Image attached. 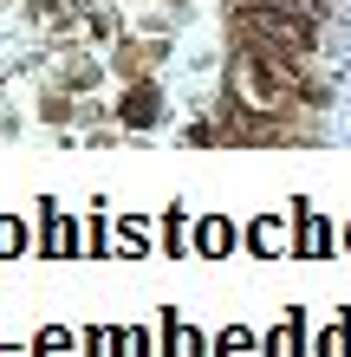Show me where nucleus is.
<instances>
[{
	"mask_svg": "<svg viewBox=\"0 0 351 357\" xmlns=\"http://www.w3.org/2000/svg\"><path fill=\"white\" fill-rule=\"evenodd\" d=\"M163 117V91L150 85V78H130L117 98V123H130V130H150V123Z\"/></svg>",
	"mask_w": 351,
	"mask_h": 357,
	"instance_id": "obj_1",
	"label": "nucleus"
},
{
	"mask_svg": "<svg viewBox=\"0 0 351 357\" xmlns=\"http://www.w3.org/2000/svg\"><path fill=\"white\" fill-rule=\"evenodd\" d=\"M234 247H241V234H234L228 215H202V221H195V254L221 260V254H234Z\"/></svg>",
	"mask_w": 351,
	"mask_h": 357,
	"instance_id": "obj_2",
	"label": "nucleus"
},
{
	"mask_svg": "<svg viewBox=\"0 0 351 357\" xmlns=\"http://www.w3.org/2000/svg\"><path fill=\"white\" fill-rule=\"evenodd\" d=\"M163 357H202V331L182 325L176 312H163Z\"/></svg>",
	"mask_w": 351,
	"mask_h": 357,
	"instance_id": "obj_3",
	"label": "nucleus"
},
{
	"mask_svg": "<svg viewBox=\"0 0 351 357\" xmlns=\"http://www.w3.org/2000/svg\"><path fill=\"white\" fill-rule=\"evenodd\" d=\"M143 59H163V46H130V39H117L111 46V72L130 85V78H143Z\"/></svg>",
	"mask_w": 351,
	"mask_h": 357,
	"instance_id": "obj_4",
	"label": "nucleus"
},
{
	"mask_svg": "<svg viewBox=\"0 0 351 357\" xmlns=\"http://www.w3.org/2000/svg\"><path fill=\"white\" fill-rule=\"evenodd\" d=\"M293 254H332V221L306 215L299 208V234H293Z\"/></svg>",
	"mask_w": 351,
	"mask_h": 357,
	"instance_id": "obj_5",
	"label": "nucleus"
},
{
	"mask_svg": "<svg viewBox=\"0 0 351 357\" xmlns=\"http://www.w3.org/2000/svg\"><path fill=\"white\" fill-rule=\"evenodd\" d=\"M247 247H254V254L267 260V254H280V247H293V241H286V227H280V215H260L254 227H247Z\"/></svg>",
	"mask_w": 351,
	"mask_h": 357,
	"instance_id": "obj_6",
	"label": "nucleus"
},
{
	"mask_svg": "<svg viewBox=\"0 0 351 357\" xmlns=\"http://www.w3.org/2000/svg\"><path fill=\"white\" fill-rule=\"evenodd\" d=\"M306 319H299V312H286V325L274 331V338H267V357H306Z\"/></svg>",
	"mask_w": 351,
	"mask_h": 357,
	"instance_id": "obj_7",
	"label": "nucleus"
},
{
	"mask_svg": "<svg viewBox=\"0 0 351 357\" xmlns=\"http://www.w3.org/2000/svg\"><path fill=\"white\" fill-rule=\"evenodd\" d=\"M33 247V227L20 221V215H0V260H13V254H27Z\"/></svg>",
	"mask_w": 351,
	"mask_h": 357,
	"instance_id": "obj_8",
	"label": "nucleus"
},
{
	"mask_svg": "<svg viewBox=\"0 0 351 357\" xmlns=\"http://www.w3.org/2000/svg\"><path fill=\"white\" fill-rule=\"evenodd\" d=\"M189 215H182V208H170V215H163V254H189Z\"/></svg>",
	"mask_w": 351,
	"mask_h": 357,
	"instance_id": "obj_9",
	"label": "nucleus"
},
{
	"mask_svg": "<svg viewBox=\"0 0 351 357\" xmlns=\"http://www.w3.org/2000/svg\"><path fill=\"white\" fill-rule=\"evenodd\" d=\"M260 344H254V331H247V325H228V331H221V338H215V357H254Z\"/></svg>",
	"mask_w": 351,
	"mask_h": 357,
	"instance_id": "obj_10",
	"label": "nucleus"
},
{
	"mask_svg": "<svg viewBox=\"0 0 351 357\" xmlns=\"http://www.w3.org/2000/svg\"><path fill=\"white\" fill-rule=\"evenodd\" d=\"M319 357H351V312H345V319L319 338Z\"/></svg>",
	"mask_w": 351,
	"mask_h": 357,
	"instance_id": "obj_11",
	"label": "nucleus"
},
{
	"mask_svg": "<svg viewBox=\"0 0 351 357\" xmlns=\"http://www.w3.org/2000/svg\"><path fill=\"white\" fill-rule=\"evenodd\" d=\"M33 351H39V357H72V331H66V325H46Z\"/></svg>",
	"mask_w": 351,
	"mask_h": 357,
	"instance_id": "obj_12",
	"label": "nucleus"
},
{
	"mask_svg": "<svg viewBox=\"0 0 351 357\" xmlns=\"http://www.w3.org/2000/svg\"><path fill=\"white\" fill-rule=\"evenodd\" d=\"M111 357H156L143 331H111Z\"/></svg>",
	"mask_w": 351,
	"mask_h": 357,
	"instance_id": "obj_13",
	"label": "nucleus"
},
{
	"mask_svg": "<svg viewBox=\"0 0 351 357\" xmlns=\"http://www.w3.org/2000/svg\"><path fill=\"white\" fill-rule=\"evenodd\" d=\"M98 78H105V72H98L91 59H72V66H66V91H91Z\"/></svg>",
	"mask_w": 351,
	"mask_h": 357,
	"instance_id": "obj_14",
	"label": "nucleus"
},
{
	"mask_svg": "<svg viewBox=\"0 0 351 357\" xmlns=\"http://www.w3.org/2000/svg\"><path fill=\"white\" fill-rule=\"evenodd\" d=\"M117 254H130V260H137V254H150V241L137 234V221H130V215L117 221Z\"/></svg>",
	"mask_w": 351,
	"mask_h": 357,
	"instance_id": "obj_15",
	"label": "nucleus"
},
{
	"mask_svg": "<svg viewBox=\"0 0 351 357\" xmlns=\"http://www.w3.org/2000/svg\"><path fill=\"white\" fill-rule=\"evenodd\" d=\"M39 117H46V123H66V117H72V104H66V98H59V91H52L46 104H39Z\"/></svg>",
	"mask_w": 351,
	"mask_h": 357,
	"instance_id": "obj_16",
	"label": "nucleus"
},
{
	"mask_svg": "<svg viewBox=\"0 0 351 357\" xmlns=\"http://www.w3.org/2000/svg\"><path fill=\"white\" fill-rule=\"evenodd\" d=\"M85 357H111V325H91V344H85Z\"/></svg>",
	"mask_w": 351,
	"mask_h": 357,
	"instance_id": "obj_17",
	"label": "nucleus"
},
{
	"mask_svg": "<svg viewBox=\"0 0 351 357\" xmlns=\"http://www.w3.org/2000/svg\"><path fill=\"white\" fill-rule=\"evenodd\" d=\"M85 247H91V254H105V247H111V221H91V234H85Z\"/></svg>",
	"mask_w": 351,
	"mask_h": 357,
	"instance_id": "obj_18",
	"label": "nucleus"
},
{
	"mask_svg": "<svg viewBox=\"0 0 351 357\" xmlns=\"http://www.w3.org/2000/svg\"><path fill=\"white\" fill-rule=\"evenodd\" d=\"M345 247H351V227H345Z\"/></svg>",
	"mask_w": 351,
	"mask_h": 357,
	"instance_id": "obj_19",
	"label": "nucleus"
}]
</instances>
